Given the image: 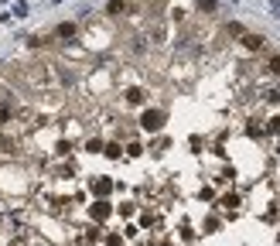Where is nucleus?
Here are the masks:
<instances>
[{"label":"nucleus","instance_id":"nucleus-2","mask_svg":"<svg viewBox=\"0 0 280 246\" xmlns=\"http://www.w3.org/2000/svg\"><path fill=\"white\" fill-rule=\"evenodd\" d=\"M110 191H113V181H110V178H96V181H92V195L106 198Z\"/></svg>","mask_w":280,"mask_h":246},{"label":"nucleus","instance_id":"nucleus-3","mask_svg":"<svg viewBox=\"0 0 280 246\" xmlns=\"http://www.w3.org/2000/svg\"><path fill=\"white\" fill-rule=\"evenodd\" d=\"M89 212H92V219H106V216H110V212H113V209H110V205H106V202H103V198H99V202H96V205H92V209H89Z\"/></svg>","mask_w":280,"mask_h":246},{"label":"nucleus","instance_id":"nucleus-1","mask_svg":"<svg viewBox=\"0 0 280 246\" xmlns=\"http://www.w3.org/2000/svg\"><path fill=\"white\" fill-rule=\"evenodd\" d=\"M140 127H143V130H150V134H154V130H161V127H164V113H161V109H147V113L140 116Z\"/></svg>","mask_w":280,"mask_h":246},{"label":"nucleus","instance_id":"nucleus-5","mask_svg":"<svg viewBox=\"0 0 280 246\" xmlns=\"http://www.w3.org/2000/svg\"><path fill=\"white\" fill-rule=\"evenodd\" d=\"M58 38H75V24H58Z\"/></svg>","mask_w":280,"mask_h":246},{"label":"nucleus","instance_id":"nucleus-7","mask_svg":"<svg viewBox=\"0 0 280 246\" xmlns=\"http://www.w3.org/2000/svg\"><path fill=\"white\" fill-rule=\"evenodd\" d=\"M123 7H127V3H123V0H110V7H106V10H110V14H120V10H123Z\"/></svg>","mask_w":280,"mask_h":246},{"label":"nucleus","instance_id":"nucleus-6","mask_svg":"<svg viewBox=\"0 0 280 246\" xmlns=\"http://www.w3.org/2000/svg\"><path fill=\"white\" fill-rule=\"evenodd\" d=\"M127 103H134V106L143 103V92H140V89H127Z\"/></svg>","mask_w":280,"mask_h":246},{"label":"nucleus","instance_id":"nucleus-10","mask_svg":"<svg viewBox=\"0 0 280 246\" xmlns=\"http://www.w3.org/2000/svg\"><path fill=\"white\" fill-rule=\"evenodd\" d=\"M270 130H274V134H280V116H277V120H270Z\"/></svg>","mask_w":280,"mask_h":246},{"label":"nucleus","instance_id":"nucleus-8","mask_svg":"<svg viewBox=\"0 0 280 246\" xmlns=\"http://www.w3.org/2000/svg\"><path fill=\"white\" fill-rule=\"evenodd\" d=\"M103 151H106L110 158H120V154H123V151H120V144H110V147H103Z\"/></svg>","mask_w":280,"mask_h":246},{"label":"nucleus","instance_id":"nucleus-9","mask_svg":"<svg viewBox=\"0 0 280 246\" xmlns=\"http://www.w3.org/2000/svg\"><path fill=\"white\" fill-rule=\"evenodd\" d=\"M270 72H274V76H280V58H274V62H270Z\"/></svg>","mask_w":280,"mask_h":246},{"label":"nucleus","instance_id":"nucleus-4","mask_svg":"<svg viewBox=\"0 0 280 246\" xmlns=\"http://www.w3.org/2000/svg\"><path fill=\"white\" fill-rule=\"evenodd\" d=\"M243 45H246L250 52H256V48H263V38H260V34H246V38H243Z\"/></svg>","mask_w":280,"mask_h":246}]
</instances>
